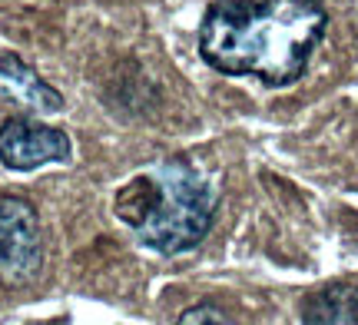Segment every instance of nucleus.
<instances>
[{"mask_svg": "<svg viewBox=\"0 0 358 325\" xmlns=\"http://www.w3.org/2000/svg\"><path fill=\"white\" fill-rule=\"evenodd\" d=\"M153 180L159 182V203L150 212V219L136 229L140 243L163 256L199 246L213 226L216 189L189 163H179V159L156 166Z\"/></svg>", "mask_w": 358, "mask_h": 325, "instance_id": "obj_2", "label": "nucleus"}, {"mask_svg": "<svg viewBox=\"0 0 358 325\" xmlns=\"http://www.w3.org/2000/svg\"><path fill=\"white\" fill-rule=\"evenodd\" d=\"M306 325H358V286L335 282L302 302Z\"/></svg>", "mask_w": 358, "mask_h": 325, "instance_id": "obj_6", "label": "nucleus"}, {"mask_svg": "<svg viewBox=\"0 0 358 325\" xmlns=\"http://www.w3.org/2000/svg\"><path fill=\"white\" fill-rule=\"evenodd\" d=\"M156 203H159V182L153 180V173L150 176H136L116 196V216L127 222L129 229H140L143 222L150 219Z\"/></svg>", "mask_w": 358, "mask_h": 325, "instance_id": "obj_7", "label": "nucleus"}, {"mask_svg": "<svg viewBox=\"0 0 358 325\" xmlns=\"http://www.w3.org/2000/svg\"><path fill=\"white\" fill-rule=\"evenodd\" d=\"M325 24L319 0H216L199 30V53L226 77L289 87L306 73Z\"/></svg>", "mask_w": 358, "mask_h": 325, "instance_id": "obj_1", "label": "nucleus"}, {"mask_svg": "<svg viewBox=\"0 0 358 325\" xmlns=\"http://www.w3.org/2000/svg\"><path fill=\"white\" fill-rule=\"evenodd\" d=\"M43 269V233L37 209L24 196H0V282L24 286Z\"/></svg>", "mask_w": 358, "mask_h": 325, "instance_id": "obj_3", "label": "nucleus"}, {"mask_svg": "<svg viewBox=\"0 0 358 325\" xmlns=\"http://www.w3.org/2000/svg\"><path fill=\"white\" fill-rule=\"evenodd\" d=\"M0 96L24 110H34V113H60L64 110L60 90H53L34 66L13 53H0Z\"/></svg>", "mask_w": 358, "mask_h": 325, "instance_id": "obj_5", "label": "nucleus"}, {"mask_svg": "<svg viewBox=\"0 0 358 325\" xmlns=\"http://www.w3.org/2000/svg\"><path fill=\"white\" fill-rule=\"evenodd\" d=\"M73 146L64 130H53L27 117H13L0 127V163L10 169H37L43 163L70 159Z\"/></svg>", "mask_w": 358, "mask_h": 325, "instance_id": "obj_4", "label": "nucleus"}, {"mask_svg": "<svg viewBox=\"0 0 358 325\" xmlns=\"http://www.w3.org/2000/svg\"><path fill=\"white\" fill-rule=\"evenodd\" d=\"M176 325H232V322L216 305H192V309H186V312L179 315Z\"/></svg>", "mask_w": 358, "mask_h": 325, "instance_id": "obj_8", "label": "nucleus"}]
</instances>
